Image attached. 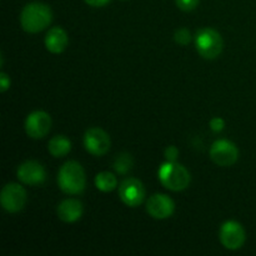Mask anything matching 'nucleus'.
<instances>
[{
  "mask_svg": "<svg viewBox=\"0 0 256 256\" xmlns=\"http://www.w3.org/2000/svg\"><path fill=\"white\" fill-rule=\"evenodd\" d=\"M52 22V12L44 2H30L20 14V24L26 32L35 34L46 29Z\"/></svg>",
  "mask_w": 256,
  "mask_h": 256,
  "instance_id": "obj_1",
  "label": "nucleus"
},
{
  "mask_svg": "<svg viewBox=\"0 0 256 256\" xmlns=\"http://www.w3.org/2000/svg\"><path fill=\"white\" fill-rule=\"evenodd\" d=\"M58 184L65 194H82L86 186V176L82 165L76 162H65L58 175Z\"/></svg>",
  "mask_w": 256,
  "mask_h": 256,
  "instance_id": "obj_2",
  "label": "nucleus"
},
{
  "mask_svg": "<svg viewBox=\"0 0 256 256\" xmlns=\"http://www.w3.org/2000/svg\"><path fill=\"white\" fill-rule=\"evenodd\" d=\"M158 175L162 186L170 192H182L189 186L192 180L186 168L178 164L176 162H164L160 166Z\"/></svg>",
  "mask_w": 256,
  "mask_h": 256,
  "instance_id": "obj_3",
  "label": "nucleus"
},
{
  "mask_svg": "<svg viewBox=\"0 0 256 256\" xmlns=\"http://www.w3.org/2000/svg\"><path fill=\"white\" fill-rule=\"evenodd\" d=\"M195 46L198 52L202 55L204 59H215L219 56L224 48L222 38L216 30L205 28L198 32L195 36Z\"/></svg>",
  "mask_w": 256,
  "mask_h": 256,
  "instance_id": "obj_4",
  "label": "nucleus"
},
{
  "mask_svg": "<svg viewBox=\"0 0 256 256\" xmlns=\"http://www.w3.org/2000/svg\"><path fill=\"white\" fill-rule=\"evenodd\" d=\"M2 209L8 212H18L24 209L26 204V192L19 184H8L2 188L0 194Z\"/></svg>",
  "mask_w": 256,
  "mask_h": 256,
  "instance_id": "obj_5",
  "label": "nucleus"
},
{
  "mask_svg": "<svg viewBox=\"0 0 256 256\" xmlns=\"http://www.w3.org/2000/svg\"><path fill=\"white\" fill-rule=\"evenodd\" d=\"M239 150L229 140H216L210 149V159L219 166H232L238 162Z\"/></svg>",
  "mask_w": 256,
  "mask_h": 256,
  "instance_id": "obj_6",
  "label": "nucleus"
},
{
  "mask_svg": "<svg viewBox=\"0 0 256 256\" xmlns=\"http://www.w3.org/2000/svg\"><path fill=\"white\" fill-rule=\"evenodd\" d=\"M84 146L89 154L102 156L109 152L112 140L109 135L100 128H90L84 135Z\"/></svg>",
  "mask_w": 256,
  "mask_h": 256,
  "instance_id": "obj_7",
  "label": "nucleus"
},
{
  "mask_svg": "<svg viewBox=\"0 0 256 256\" xmlns=\"http://www.w3.org/2000/svg\"><path fill=\"white\" fill-rule=\"evenodd\" d=\"M119 196L125 205L130 208H136L144 202L145 188L140 180L129 178L122 182L119 186Z\"/></svg>",
  "mask_w": 256,
  "mask_h": 256,
  "instance_id": "obj_8",
  "label": "nucleus"
},
{
  "mask_svg": "<svg viewBox=\"0 0 256 256\" xmlns=\"http://www.w3.org/2000/svg\"><path fill=\"white\" fill-rule=\"evenodd\" d=\"M246 235L239 222H226L220 229V242L228 250H239L244 245Z\"/></svg>",
  "mask_w": 256,
  "mask_h": 256,
  "instance_id": "obj_9",
  "label": "nucleus"
},
{
  "mask_svg": "<svg viewBox=\"0 0 256 256\" xmlns=\"http://www.w3.org/2000/svg\"><path fill=\"white\" fill-rule=\"evenodd\" d=\"M52 129V118L48 112L38 110L28 115L25 120V132L32 139H42L46 136Z\"/></svg>",
  "mask_w": 256,
  "mask_h": 256,
  "instance_id": "obj_10",
  "label": "nucleus"
},
{
  "mask_svg": "<svg viewBox=\"0 0 256 256\" xmlns=\"http://www.w3.org/2000/svg\"><path fill=\"white\" fill-rule=\"evenodd\" d=\"M175 204L172 198L164 194H155L148 200L146 212L154 219L164 220L174 214Z\"/></svg>",
  "mask_w": 256,
  "mask_h": 256,
  "instance_id": "obj_11",
  "label": "nucleus"
},
{
  "mask_svg": "<svg viewBox=\"0 0 256 256\" xmlns=\"http://www.w3.org/2000/svg\"><path fill=\"white\" fill-rule=\"evenodd\" d=\"M18 179L26 185H40L46 179V172L40 162L28 160L22 162L18 169Z\"/></svg>",
  "mask_w": 256,
  "mask_h": 256,
  "instance_id": "obj_12",
  "label": "nucleus"
},
{
  "mask_svg": "<svg viewBox=\"0 0 256 256\" xmlns=\"http://www.w3.org/2000/svg\"><path fill=\"white\" fill-rule=\"evenodd\" d=\"M82 204L76 199H66L58 206V216L64 222H75L82 218Z\"/></svg>",
  "mask_w": 256,
  "mask_h": 256,
  "instance_id": "obj_13",
  "label": "nucleus"
},
{
  "mask_svg": "<svg viewBox=\"0 0 256 256\" xmlns=\"http://www.w3.org/2000/svg\"><path fill=\"white\" fill-rule=\"evenodd\" d=\"M68 34L64 29L59 26H55L49 30L45 38V46L48 52L52 54H60L64 52L68 46Z\"/></svg>",
  "mask_w": 256,
  "mask_h": 256,
  "instance_id": "obj_14",
  "label": "nucleus"
},
{
  "mask_svg": "<svg viewBox=\"0 0 256 256\" xmlns=\"http://www.w3.org/2000/svg\"><path fill=\"white\" fill-rule=\"evenodd\" d=\"M48 150L54 158H62L72 150V142L64 135H56L49 142Z\"/></svg>",
  "mask_w": 256,
  "mask_h": 256,
  "instance_id": "obj_15",
  "label": "nucleus"
},
{
  "mask_svg": "<svg viewBox=\"0 0 256 256\" xmlns=\"http://www.w3.org/2000/svg\"><path fill=\"white\" fill-rule=\"evenodd\" d=\"M95 186L98 190L102 192H112L118 186V180L114 174L109 172H99L95 178Z\"/></svg>",
  "mask_w": 256,
  "mask_h": 256,
  "instance_id": "obj_16",
  "label": "nucleus"
},
{
  "mask_svg": "<svg viewBox=\"0 0 256 256\" xmlns=\"http://www.w3.org/2000/svg\"><path fill=\"white\" fill-rule=\"evenodd\" d=\"M132 168V158L129 154H119L114 162L115 172L119 174H126Z\"/></svg>",
  "mask_w": 256,
  "mask_h": 256,
  "instance_id": "obj_17",
  "label": "nucleus"
},
{
  "mask_svg": "<svg viewBox=\"0 0 256 256\" xmlns=\"http://www.w3.org/2000/svg\"><path fill=\"white\" fill-rule=\"evenodd\" d=\"M175 42L179 45H188L192 42V32L186 29V28H182V29H178L174 34Z\"/></svg>",
  "mask_w": 256,
  "mask_h": 256,
  "instance_id": "obj_18",
  "label": "nucleus"
},
{
  "mask_svg": "<svg viewBox=\"0 0 256 256\" xmlns=\"http://www.w3.org/2000/svg\"><path fill=\"white\" fill-rule=\"evenodd\" d=\"M178 8L182 12H192L199 4V0H175Z\"/></svg>",
  "mask_w": 256,
  "mask_h": 256,
  "instance_id": "obj_19",
  "label": "nucleus"
},
{
  "mask_svg": "<svg viewBox=\"0 0 256 256\" xmlns=\"http://www.w3.org/2000/svg\"><path fill=\"white\" fill-rule=\"evenodd\" d=\"M224 128H225V122L222 119V118H214V119H212V122H210V129H212V132H220L224 130Z\"/></svg>",
  "mask_w": 256,
  "mask_h": 256,
  "instance_id": "obj_20",
  "label": "nucleus"
},
{
  "mask_svg": "<svg viewBox=\"0 0 256 256\" xmlns=\"http://www.w3.org/2000/svg\"><path fill=\"white\" fill-rule=\"evenodd\" d=\"M179 156V150L176 146H168L165 150V159L166 162H176Z\"/></svg>",
  "mask_w": 256,
  "mask_h": 256,
  "instance_id": "obj_21",
  "label": "nucleus"
},
{
  "mask_svg": "<svg viewBox=\"0 0 256 256\" xmlns=\"http://www.w3.org/2000/svg\"><path fill=\"white\" fill-rule=\"evenodd\" d=\"M10 88V78L4 72H0V92H5Z\"/></svg>",
  "mask_w": 256,
  "mask_h": 256,
  "instance_id": "obj_22",
  "label": "nucleus"
},
{
  "mask_svg": "<svg viewBox=\"0 0 256 256\" xmlns=\"http://www.w3.org/2000/svg\"><path fill=\"white\" fill-rule=\"evenodd\" d=\"M88 5L90 6H94V8H100V6H104L106 5L110 0H84Z\"/></svg>",
  "mask_w": 256,
  "mask_h": 256,
  "instance_id": "obj_23",
  "label": "nucleus"
},
{
  "mask_svg": "<svg viewBox=\"0 0 256 256\" xmlns=\"http://www.w3.org/2000/svg\"><path fill=\"white\" fill-rule=\"evenodd\" d=\"M122 2H125V0H122Z\"/></svg>",
  "mask_w": 256,
  "mask_h": 256,
  "instance_id": "obj_24",
  "label": "nucleus"
}]
</instances>
